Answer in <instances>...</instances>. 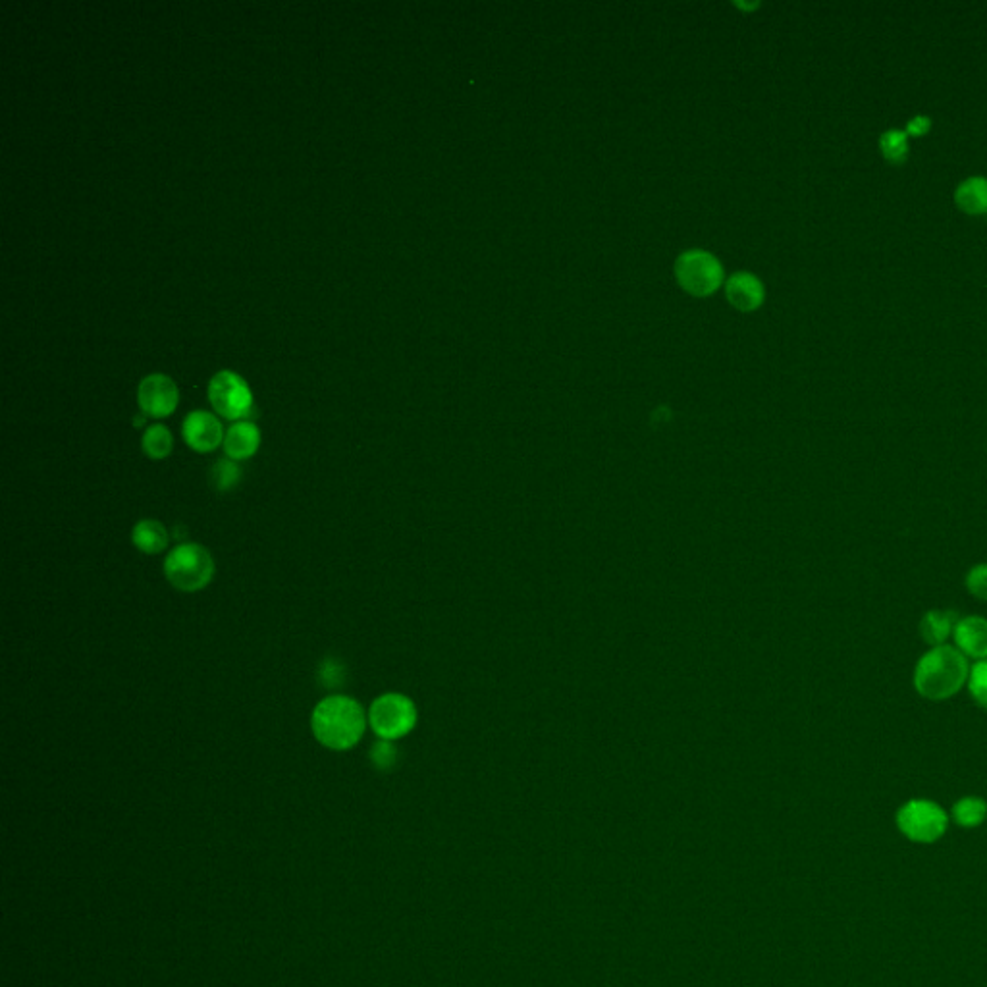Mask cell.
Returning a JSON list of instances; mask_svg holds the SVG:
<instances>
[{"label":"cell","instance_id":"obj_1","mask_svg":"<svg viewBox=\"0 0 987 987\" xmlns=\"http://www.w3.org/2000/svg\"><path fill=\"white\" fill-rule=\"evenodd\" d=\"M311 727L322 747L344 752L363 739L367 716L357 700L344 694H334L317 704Z\"/></svg>","mask_w":987,"mask_h":987},{"label":"cell","instance_id":"obj_2","mask_svg":"<svg viewBox=\"0 0 987 987\" xmlns=\"http://www.w3.org/2000/svg\"><path fill=\"white\" fill-rule=\"evenodd\" d=\"M968 658L955 646H935L926 652L914 671V687L926 700L941 702L968 683Z\"/></svg>","mask_w":987,"mask_h":987},{"label":"cell","instance_id":"obj_3","mask_svg":"<svg viewBox=\"0 0 987 987\" xmlns=\"http://www.w3.org/2000/svg\"><path fill=\"white\" fill-rule=\"evenodd\" d=\"M164 575L172 587L182 592L203 590L213 581V556L201 544H180L166 556Z\"/></svg>","mask_w":987,"mask_h":987},{"label":"cell","instance_id":"obj_4","mask_svg":"<svg viewBox=\"0 0 987 987\" xmlns=\"http://www.w3.org/2000/svg\"><path fill=\"white\" fill-rule=\"evenodd\" d=\"M897 827L914 843H935L949 826L947 812L934 801L912 799L897 812Z\"/></svg>","mask_w":987,"mask_h":987},{"label":"cell","instance_id":"obj_5","mask_svg":"<svg viewBox=\"0 0 987 987\" xmlns=\"http://www.w3.org/2000/svg\"><path fill=\"white\" fill-rule=\"evenodd\" d=\"M369 723L382 741H394L405 737L415 727L417 708L403 694H382L371 704Z\"/></svg>","mask_w":987,"mask_h":987},{"label":"cell","instance_id":"obj_6","mask_svg":"<svg viewBox=\"0 0 987 987\" xmlns=\"http://www.w3.org/2000/svg\"><path fill=\"white\" fill-rule=\"evenodd\" d=\"M209 400L214 411L230 421L247 417L253 409V396L240 374L220 371L209 382Z\"/></svg>","mask_w":987,"mask_h":987},{"label":"cell","instance_id":"obj_7","mask_svg":"<svg viewBox=\"0 0 987 987\" xmlns=\"http://www.w3.org/2000/svg\"><path fill=\"white\" fill-rule=\"evenodd\" d=\"M677 280L689 294H714L720 288L723 270L720 263L704 251H689L677 261Z\"/></svg>","mask_w":987,"mask_h":987},{"label":"cell","instance_id":"obj_8","mask_svg":"<svg viewBox=\"0 0 987 987\" xmlns=\"http://www.w3.org/2000/svg\"><path fill=\"white\" fill-rule=\"evenodd\" d=\"M137 401L145 415L157 419L168 417L178 405L176 382L166 374H149L139 382Z\"/></svg>","mask_w":987,"mask_h":987},{"label":"cell","instance_id":"obj_9","mask_svg":"<svg viewBox=\"0 0 987 987\" xmlns=\"http://www.w3.org/2000/svg\"><path fill=\"white\" fill-rule=\"evenodd\" d=\"M182 434L187 446L199 454H209L224 442L222 423L209 411H191L184 421Z\"/></svg>","mask_w":987,"mask_h":987},{"label":"cell","instance_id":"obj_10","mask_svg":"<svg viewBox=\"0 0 987 987\" xmlns=\"http://www.w3.org/2000/svg\"><path fill=\"white\" fill-rule=\"evenodd\" d=\"M957 648L966 658L987 660V619L984 617H964L959 619L953 631Z\"/></svg>","mask_w":987,"mask_h":987},{"label":"cell","instance_id":"obj_11","mask_svg":"<svg viewBox=\"0 0 987 987\" xmlns=\"http://www.w3.org/2000/svg\"><path fill=\"white\" fill-rule=\"evenodd\" d=\"M261 446V430L251 421H240L226 430L224 452L228 459L241 461L257 454Z\"/></svg>","mask_w":987,"mask_h":987},{"label":"cell","instance_id":"obj_12","mask_svg":"<svg viewBox=\"0 0 987 987\" xmlns=\"http://www.w3.org/2000/svg\"><path fill=\"white\" fill-rule=\"evenodd\" d=\"M727 299L739 311H754L764 301V288L756 276L739 272L727 282Z\"/></svg>","mask_w":987,"mask_h":987},{"label":"cell","instance_id":"obj_13","mask_svg":"<svg viewBox=\"0 0 987 987\" xmlns=\"http://www.w3.org/2000/svg\"><path fill=\"white\" fill-rule=\"evenodd\" d=\"M132 540H134V546L139 552L155 556V554H161L168 548L170 534L161 521L143 519L135 525L134 531H132Z\"/></svg>","mask_w":987,"mask_h":987},{"label":"cell","instance_id":"obj_14","mask_svg":"<svg viewBox=\"0 0 987 987\" xmlns=\"http://www.w3.org/2000/svg\"><path fill=\"white\" fill-rule=\"evenodd\" d=\"M957 621H959V615L955 612L932 610V612L924 615L920 621V635H922L924 642H928L934 648L935 646H943L945 641L953 635Z\"/></svg>","mask_w":987,"mask_h":987},{"label":"cell","instance_id":"obj_15","mask_svg":"<svg viewBox=\"0 0 987 987\" xmlns=\"http://www.w3.org/2000/svg\"><path fill=\"white\" fill-rule=\"evenodd\" d=\"M957 205L964 213L982 214L987 211V178L974 176L964 180L955 193Z\"/></svg>","mask_w":987,"mask_h":987},{"label":"cell","instance_id":"obj_16","mask_svg":"<svg viewBox=\"0 0 987 987\" xmlns=\"http://www.w3.org/2000/svg\"><path fill=\"white\" fill-rule=\"evenodd\" d=\"M987 802L980 797H964L953 806V820L961 827H978L986 822Z\"/></svg>","mask_w":987,"mask_h":987},{"label":"cell","instance_id":"obj_17","mask_svg":"<svg viewBox=\"0 0 987 987\" xmlns=\"http://www.w3.org/2000/svg\"><path fill=\"white\" fill-rule=\"evenodd\" d=\"M143 452L151 459H164L168 457L174 448V438L172 432L164 425H151L145 430L143 440H141Z\"/></svg>","mask_w":987,"mask_h":987},{"label":"cell","instance_id":"obj_18","mask_svg":"<svg viewBox=\"0 0 987 987\" xmlns=\"http://www.w3.org/2000/svg\"><path fill=\"white\" fill-rule=\"evenodd\" d=\"M241 481L240 465L234 459H218L211 469V486L218 492L234 490Z\"/></svg>","mask_w":987,"mask_h":987},{"label":"cell","instance_id":"obj_19","mask_svg":"<svg viewBox=\"0 0 987 987\" xmlns=\"http://www.w3.org/2000/svg\"><path fill=\"white\" fill-rule=\"evenodd\" d=\"M880 147L887 161L903 162L908 155L907 134L901 130H887L880 137Z\"/></svg>","mask_w":987,"mask_h":987},{"label":"cell","instance_id":"obj_20","mask_svg":"<svg viewBox=\"0 0 987 987\" xmlns=\"http://www.w3.org/2000/svg\"><path fill=\"white\" fill-rule=\"evenodd\" d=\"M968 689H970V694L974 696V700L982 708H987V660L978 662L976 666L970 669Z\"/></svg>","mask_w":987,"mask_h":987},{"label":"cell","instance_id":"obj_21","mask_svg":"<svg viewBox=\"0 0 987 987\" xmlns=\"http://www.w3.org/2000/svg\"><path fill=\"white\" fill-rule=\"evenodd\" d=\"M966 588L974 598L987 600V563H980L968 571Z\"/></svg>","mask_w":987,"mask_h":987},{"label":"cell","instance_id":"obj_22","mask_svg":"<svg viewBox=\"0 0 987 987\" xmlns=\"http://www.w3.org/2000/svg\"><path fill=\"white\" fill-rule=\"evenodd\" d=\"M371 760H373L376 768L386 770L396 760V748L394 745H390V741H378L373 747V752H371Z\"/></svg>","mask_w":987,"mask_h":987},{"label":"cell","instance_id":"obj_23","mask_svg":"<svg viewBox=\"0 0 987 987\" xmlns=\"http://www.w3.org/2000/svg\"><path fill=\"white\" fill-rule=\"evenodd\" d=\"M932 126V120L928 116H916L908 122L907 132L910 135H924Z\"/></svg>","mask_w":987,"mask_h":987}]
</instances>
